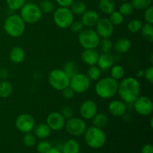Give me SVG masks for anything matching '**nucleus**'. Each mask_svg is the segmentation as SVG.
<instances>
[{
    "instance_id": "obj_11",
    "label": "nucleus",
    "mask_w": 153,
    "mask_h": 153,
    "mask_svg": "<svg viewBox=\"0 0 153 153\" xmlns=\"http://www.w3.org/2000/svg\"><path fill=\"white\" fill-rule=\"evenodd\" d=\"M35 120L31 114L23 113L19 114L15 120L16 129L22 133L31 132L35 126Z\"/></svg>"
},
{
    "instance_id": "obj_12",
    "label": "nucleus",
    "mask_w": 153,
    "mask_h": 153,
    "mask_svg": "<svg viewBox=\"0 0 153 153\" xmlns=\"http://www.w3.org/2000/svg\"><path fill=\"white\" fill-rule=\"evenodd\" d=\"M134 108L135 111L141 116H149L153 111L152 100L146 96H139L134 102Z\"/></svg>"
},
{
    "instance_id": "obj_7",
    "label": "nucleus",
    "mask_w": 153,
    "mask_h": 153,
    "mask_svg": "<svg viewBox=\"0 0 153 153\" xmlns=\"http://www.w3.org/2000/svg\"><path fill=\"white\" fill-rule=\"evenodd\" d=\"M48 82L53 89L61 91L70 86V78L67 76L62 69H55L49 73Z\"/></svg>"
},
{
    "instance_id": "obj_21",
    "label": "nucleus",
    "mask_w": 153,
    "mask_h": 153,
    "mask_svg": "<svg viewBox=\"0 0 153 153\" xmlns=\"http://www.w3.org/2000/svg\"><path fill=\"white\" fill-rule=\"evenodd\" d=\"M131 47V43L128 38L121 37L117 40L114 43L113 49L118 54H125L130 50Z\"/></svg>"
},
{
    "instance_id": "obj_18",
    "label": "nucleus",
    "mask_w": 153,
    "mask_h": 153,
    "mask_svg": "<svg viewBox=\"0 0 153 153\" xmlns=\"http://www.w3.org/2000/svg\"><path fill=\"white\" fill-rule=\"evenodd\" d=\"M99 57H100V53L97 50V49H85L81 55V58L84 64L89 67L97 65Z\"/></svg>"
},
{
    "instance_id": "obj_2",
    "label": "nucleus",
    "mask_w": 153,
    "mask_h": 153,
    "mask_svg": "<svg viewBox=\"0 0 153 153\" xmlns=\"http://www.w3.org/2000/svg\"><path fill=\"white\" fill-rule=\"evenodd\" d=\"M119 82L111 76L100 79L95 85L96 94L101 99H111L117 94Z\"/></svg>"
},
{
    "instance_id": "obj_24",
    "label": "nucleus",
    "mask_w": 153,
    "mask_h": 153,
    "mask_svg": "<svg viewBox=\"0 0 153 153\" xmlns=\"http://www.w3.org/2000/svg\"><path fill=\"white\" fill-rule=\"evenodd\" d=\"M98 7L102 13L110 15L116 9V5L113 0H100Z\"/></svg>"
},
{
    "instance_id": "obj_47",
    "label": "nucleus",
    "mask_w": 153,
    "mask_h": 153,
    "mask_svg": "<svg viewBox=\"0 0 153 153\" xmlns=\"http://www.w3.org/2000/svg\"><path fill=\"white\" fill-rule=\"evenodd\" d=\"M8 76L9 72L7 68L2 67V68L0 69V79H1V80H6V79L8 78Z\"/></svg>"
},
{
    "instance_id": "obj_28",
    "label": "nucleus",
    "mask_w": 153,
    "mask_h": 153,
    "mask_svg": "<svg viewBox=\"0 0 153 153\" xmlns=\"http://www.w3.org/2000/svg\"><path fill=\"white\" fill-rule=\"evenodd\" d=\"M110 73L111 77L113 78L115 80H121L125 77L126 70L123 67L119 64H114L110 68Z\"/></svg>"
},
{
    "instance_id": "obj_40",
    "label": "nucleus",
    "mask_w": 153,
    "mask_h": 153,
    "mask_svg": "<svg viewBox=\"0 0 153 153\" xmlns=\"http://www.w3.org/2000/svg\"><path fill=\"white\" fill-rule=\"evenodd\" d=\"M52 147V145L49 141L45 140H42L37 144L36 149L38 153H46L48 150Z\"/></svg>"
},
{
    "instance_id": "obj_26",
    "label": "nucleus",
    "mask_w": 153,
    "mask_h": 153,
    "mask_svg": "<svg viewBox=\"0 0 153 153\" xmlns=\"http://www.w3.org/2000/svg\"><path fill=\"white\" fill-rule=\"evenodd\" d=\"M62 70L67 75V76L71 79L74 76H76L77 73H79V67H78L77 64L75 63L74 61H67L65 64L63 66Z\"/></svg>"
},
{
    "instance_id": "obj_3",
    "label": "nucleus",
    "mask_w": 153,
    "mask_h": 153,
    "mask_svg": "<svg viewBox=\"0 0 153 153\" xmlns=\"http://www.w3.org/2000/svg\"><path fill=\"white\" fill-rule=\"evenodd\" d=\"M25 22L19 14H10L4 20L3 28L7 35L13 38L21 37L25 30Z\"/></svg>"
},
{
    "instance_id": "obj_15",
    "label": "nucleus",
    "mask_w": 153,
    "mask_h": 153,
    "mask_svg": "<svg viewBox=\"0 0 153 153\" xmlns=\"http://www.w3.org/2000/svg\"><path fill=\"white\" fill-rule=\"evenodd\" d=\"M46 124L52 131H61L65 126L66 120L60 112H52L46 117Z\"/></svg>"
},
{
    "instance_id": "obj_44",
    "label": "nucleus",
    "mask_w": 153,
    "mask_h": 153,
    "mask_svg": "<svg viewBox=\"0 0 153 153\" xmlns=\"http://www.w3.org/2000/svg\"><path fill=\"white\" fill-rule=\"evenodd\" d=\"M70 28L73 33H79L84 29V26L82 22H81V21L74 20L70 26Z\"/></svg>"
},
{
    "instance_id": "obj_32",
    "label": "nucleus",
    "mask_w": 153,
    "mask_h": 153,
    "mask_svg": "<svg viewBox=\"0 0 153 153\" xmlns=\"http://www.w3.org/2000/svg\"><path fill=\"white\" fill-rule=\"evenodd\" d=\"M43 13H50L55 10V6L51 0H42L38 4Z\"/></svg>"
},
{
    "instance_id": "obj_50",
    "label": "nucleus",
    "mask_w": 153,
    "mask_h": 153,
    "mask_svg": "<svg viewBox=\"0 0 153 153\" xmlns=\"http://www.w3.org/2000/svg\"><path fill=\"white\" fill-rule=\"evenodd\" d=\"M143 73H144V70H138L136 73V76H137V78H143Z\"/></svg>"
},
{
    "instance_id": "obj_49",
    "label": "nucleus",
    "mask_w": 153,
    "mask_h": 153,
    "mask_svg": "<svg viewBox=\"0 0 153 153\" xmlns=\"http://www.w3.org/2000/svg\"><path fill=\"white\" fill-rule=\"evenodd\" d=\"M46 153H61V152L58 149V148L52 147H52L46 152Z\"/></svg>"
},
{
    "instance_id": "obj_20",
    "label": "nucleus",
    "mask_w": 153,
    "mask_h": 153,
    "mask_svg": "<svg viewBox=\"0 0 153 153\" xmlns=\"http://www.w3.org/2000/svg\"><path fill=\"white\" fill-rule=\"evenodd\" d=\"M25 58V52L22 47L19 46L12 48L9 53V58L13 64H21Z\"/></svg>"
},
{
    "instance_id": "obj_38",
    "label": "nucleus",
    "mask_w": 153,
    "mask_h": 153,
    "mask_svg": "<svg viewBox=\"0 0 153 153\" xmlns=\"http://www.w3.org/2000/svg\"><path fill=\"white\" fill-rule=\"evenodd\" d=\"M108 19L114 25H120L123 22L124 16L119 11L114 10L109 15Z\"/></svg>"
},
{
    "instance_id": "obj_37",
    "label": "nucleus",
    "mask_w": 153,
    "mask_h": 153,
    "mask_svg": "<svg viewBox=\"0 0 153 153\" xmlns=\"http://www.w3.org/2000/svg\"><path fill=\"white\" fill-rule=\"evenodd\" d=\"M6 3L10 10H19L26 3V0H6Z\"/></svg>"
},
{
    "instance_id": "obj_35",
    "label": "nucleus",
    "mask_w": 153,
    "mask_h": 153,
    "mask_svg": "<svg viewBox=\"0 0 153 153\" xmlns=\"http://www.w3.org/2000/svg\"><path fill=\"white\" fill-rule=\"evenodd\" d=\"M131 3L134 9L141 10L152 5V0H131Z\"/></svg>"
},
{
    "instance_id": "obj_13",
    "label": "nucleus",
    "mask_w": 153,
    "mask_h": 153,
    "mask_svg": "<svg viewBox=\"0 0 153 153\" xmlns=\"http://www.w3.org/2000/svg\"><path fill=\"white\" fill-rule=\"evenodd\" d=\"M95 26V31L100 38H110L114 31V25L111 22L108 18H100Z\"/></svg>"
},
{
    "instance_id": "obj_52",
    "label": "nucleus",
    "mask_w": 153,
    "mask_h": 153,
    "mask_svg": "<svg viewBox=\"0 0 153 153\" xmlns=\"http://www.w3.org/2000/svg\"><path fill=\"white\" fill-rule=\"evenodd\" d=\"M150 126L151 128H152V119L150 120Z\"/></svg>"
},
{
    "instance_id": "obj_34",
    "label": "nucleus",
    "mask_w": 153,
    "mask_h": 153,
    "mask_svg": "<svg viewBox=\"0 0 153 153\" xmlns=\"http://www.w3.org/2000/svg\"><path fill=\"white\" fill-rule=\"evenodd\" d=\"M114 43L110 38H102L100 40L99 46L100 47L102 53H111L113 49Z\"/></svg>"
},
{
    "instance_id": "obj_16",
    "label": "nucleus",
    "mask_w": 153,
    "mask_h": 153,
    "mask_svg": "<svg viewBox=\"0 0 153 153\" xmlns=\"http://www.w3.org/2000/svg\"><path fill=\"white\" fill-rule=\"evenodd\" d=\"M108 110L112 116L121 117H123L127 112L126 103L122 100H113L108 104Z\"/></svg>"
},
{
    "instance_id": "obj_22",
    "label": "nucleus",
    "mask_w": 153,
    "mask_h": 153,
    "mask_svg": "<svg viewBox=\"0 0 153 153\" xmlns=\"http://www.w3.org/2000/svg\"><path fill=\"white\" fill-rule=\"evenodd\" d=\"M33 131H34V134L37 138L45 140L50 136L52 130L48 126L47 124L41 123L35 125Z\"/></svg>"
},
{
    "instance_id": "obj_41",
    "label": "nucleus",
    "mask_w": 153,
    "mask_h": 153,
    "mask_svg": "<svg viewBox=\"0 0 153 153\" xmlns=\"http://www.w3.org/2000/svg\"><path fill=\"white\" fill-rule=\"evenodd\" d=\"M61 114L64 117V119L66 120L70 119L73 117V110L70 106L65 105L63 106L61 108V111H60Z\"/></svg>"
},
{
    "instance_id": "obj_25",
    "label": "nucleus",
    "mask_w": 153,
    "mask_h": 153,
    "mask_svg": "<svg viewBox=\"0 0 153 153\" xmlns=\"http://www.w3.org/2000/svg\"><path fill=\"white\" fill-rule=\"evenodd\" d=\"M94 126L100 128H103L108 124V117L106 114L103 113H97L94 117L91 119Z\"/></svg>"
},
{
    "instance_id": "obj_4",
    "label": "nucleus",
    "mask_w": 153,
    "mask_h": 153,
    "mask_svg": "<svg viewBox=\"0 0 153 153\" xmlns=\"http://www.w3.org/2000/svg\"><path fill=\"white\" fill-rule=\"evenodd\" d=\"M85 141L89 147L97 149L103 147L107 140L106 134L102 128L96 126L87 128L85 132Z\"/></svg>"
},
{
    "instance_id": "obj_46",
    "label": "nucleus",
    "mask_w": 153,
    "mask_h": 153,
    "mask_svg": "<svg viewBox=\"0 0 153 153\" xmlns=\"http://www.w3.org/2000/svg\"><path fill=\"white\" fill-rule=\"evenodd\" d=\"M75 0H55L59 7H70Z\"/></svg>"
},
{
    "instance_id": "obj_10",
    "label": "nucleus",
    "mask_w": 153,
    "mask_h": 153,
    "mask_svg": "<svg viewBox=\"0 0 153 153\" xmlns=\"http://www.w3.org/2000/svg\"><path fill=\"white\" fill-rule=\"evenodd\" d=\"M91 81L85 73H77L70 79V87L76 94H83L89 90Z\"/></svg>"
},
{
    "instance_id": "obj_48",
    "label": "nucleus",
    "mask_w": 153,
    "mask_h": 153,
    "mask_svg": "<svg viewBox=\"0 0 153 153\" xmlns=\"http://www.w3.org/2000/svg\"><path fill=\"white\" fill-rule=\"evenodd\" d=\"M141 153H153V146L150 143L144 145L141 149Z\"/></svg>"
},
{
    "instance_id": "obj_33",
    "label": "nucleus",
    "mask_w": 153,
    "mask_h": 153,
    "mask_svg": "<svg viewBox=\"0 0 153 153\" xmlns=\"http://www.w3.org/2000/svg\"><path fill=\"white\" fill-rule=\"evenodd\" d=\"M143 23L140 19H131V21L128 22L127 24V29L129 32L131 33H135L139 32L140 31V29L142 28Z\"/></svg>"
},
{
    "instance_id": "obj_54",
    "label": "nucleus",
    "mask_w": 153,
    "mask_h": 153,
    "mask_svg": "<svg viewBox=\"0 0 153 153\" xmlns=\"http://www.w3.org/2000/svg\"><path fill=\"white\" fill-rule=\"evenodd\" d=\"M16 153H20V152H16Z\"/></svg>"
},
{
    "instance_id": "obj_17",
    "label": "nucleus",
    "mask_w": 153,
    "mask_h": 153,
    "mask_svg": "<svg viewBox=\"0 0 153 153\" xmlns=\"http://www.w3.org/2000/svg\"><path fill=\"white\" fill-rule=\"evenodd\" d=\"M100 15L96 10H87L81 17V22L84 27L86 28H93L100 19Z\"/></svg>"
},
{
    "instance_id": "obj_23",
    "label": "nucleus",
    "mask_w": 153,
    "mask_h": 153,
    "mask_svg": "<svg viewBox=\"0 0 153 153\" xmlns=\"http://www.w3.org/2000/svg\"><path fill=\"white\" fill-rule=\"evenodd\" d=\"M80 145L75 139H68L64 143L61 149V153H79Z\"/></svg>"
},
{
    "instance_id": "obj_31",
    "label": "nucleus",
    "mask_w": 153,
    "mask_h": 153,
    "mask_svg": "<svg viewBox=\"0 0 153 153\" xmlns=\"http://www.w3.org/2000/svg\"><path fill=\"white\" fill-rule=\"evenodd\" d=\"M102 70L97 65L90 66L87 72V76L91 81H98L100 79Z\"/></svg>"
},
{
    "instance_id": "obj_27",
    "label": "nucleus",
    "mask_w": 153,
    "mask_h": 153,
    "mask_svg": "<svg viewBox=\"0 0 153 153\" xmlns=\"http://www.w3.org/2000/svg\"><path fill=\"white\" fill-rule=\"evenodd\" d=\"M13 92V85L9 81L1 80L0 82V97L7 98Z\"/></svg>"
},
{
    "instance_id": "obj_19",
    "label": "nucleus",
    "mask_w": 153,
    "mask_h": 153,
    "mask_svg": "<svg viewBox=\"0 0 153 153\" xmlns=\"http://www.w3.org/2000/svg\"><path fill=\"white\" fill-rule=\"evenodd\" d=\"M114 64V58L111 53H102L99 57L97 65L102 71H107Z\"/></svg>"
},
{
    "instance_id": "obj_42",
    "label": "nucleus",
    "mask_w": 153,
    "mask_h": 153,
    "mask_svg": "<svg viewBox=\"0 0 153 153\" xmlns=\"http://www.w3.org/2000/svg\"><path fill=\"white\" fill-rule=\"evenodd\" d=\"M143 18L146 23L153 24V7L152 5L144 10Z\"/></svg>"
},
{
    "instance_id": "obj_45",
    "label": "nucleus",
    "mask_w": 153,
    "mask_h": 153,
    "mask_svg": "<svg viewBox=\"0 0 153 153\" xmlns=\"http://www.w3.org/2000/svg\"><path fill=\"white\" fill-rule=\"evenodd\" d=\"M61 92H62L63 97L66 100H72L76 94V93L73 91V90L70 86L61 91Z\"/></svg>"
},
{
    "instance_id": "obj_36",
    "label": "nucleus",
    "mask_w": 153,
    "mask_h": 153,
    "mask_svg": "<svg viewBox=\"0 0 153 153\" xmlns=\"http://www.w3.org/2000/svg\"><path fill=\"white\" fill-rule=\"evenodd\" d=\"M134 7L132 6L131 2L128 1H125V2L122 3L121 5L120 6L119 12L123 15V16H127L131 15L134 11Z\"/></svg>"
},
{
    "instance_id": "obj_14",
    "label": "nucleus",
    "mask_w": 153,
    "mask_h": 153,
    "mask_svg": "<svg viewBox=\"0 0 153 153\" xmlns=\"http://www.w3.org/2000/svg\"><path fill=\"white\" fill-rule=\"evenodd\" d=\"M97 113H98V105L94 100H85L80 105L79 114L83 120H90Z\"/></svg>"
},
{
    "instance_id": "obj_53",
    "label": "nucleus",
    "mask_w": 153,
    "mask_h": 153,
    "mask_svg": "<svg viewBox=\"0 0 153 153\" xmlns=\"http://www.w3.org/2000/svg\"><path fill=\"white\" fill-rule=\"evenodd\" d=\"M121 1H128V0H121Z\"/></svg>"
},
{
    "instance_id": "obj_5",
    "label": "nucleus",
    "mask_w": 153,
    "mask_h": 153,
    "mask_svg": "<svg viewBox=\"0 0 153 153\" xmlns=\"http://www.w3.org/2000/svg\"><path fill=\"white\" fill-rule=\"evenodd\" d=\"M101 38L97 31L92 28H84L79 33L78 40L84 49H97L99 46Z\"/></svg>"
},
{
    "instance_id": "obj_30",
    "label": "nucleus",
    "mask_w": 153,
    "mask_h": 153,
    "mask_svg": "<svg viewBox=\"0 0 153 153\" xmlns=\"http://www.w3.org/2000/svg\"><path fill=\"white\" fill-rule=\"evenodd\" d=\"M140 31L141 34V37L145 40L152 43L153 40V26L152 24H143Z\"/></svg>"
},
{
    "instance_id": "obj_9",
    "label": "nucleus",
    "mask_w": 153,
    "mask_h": 153,
    "mask_svg": "<svg viewBox=\"0 0 153 153\" xmlns=\"http://www.w3.org/2000/svg\"><path fill=\"white\" fill-rule=\"evenodd\" d=\"M64 128L69 134L74 137H79L85 134L87 129V124L82 118L73 117L66 120Z\"/></svg>"
},
{
    "instance_id": "obj_6",
    "label": "nucleus",
    "mask_w": 153,
    "mask_h": 153,
    "mask_svg": "<svg viewBox=\"0 0 153 153\" xmlns=\"http://www.w3.org/2000/svg\"><path fill=\"white\" fill-rule=\"evenodd\" d=\"M19 15L25 23L34 24L40 20L43 13L38 4L33 2H26L19 10Z\"/></svg>"
},
{
    "instance_id": "obj_1",
    "label": "nucleus",
    "mask_w": 153,
    "mask_h": 153,
    "mask_svg": "<svg viewBox=\"0 0 153 153\" xmlns=\"http://www.w3.org/2000/svg\"><path fill=\"white\" fill-rule=\"evenodd\" d=\"M117 94L122 101L126 104H131L140 94V82L134 77L123 78L119 82Z\"/></svg>"
},
{
    "instance_id": "obj_29",
    "label": "nucleus",
    "mask_w": 153,
    "mask_h": 153,
    "mask_svg": "<svg viewBox=\"0 0 153 153\" xmlns=\"http://www.w3.org/2000/svg\"><path fill=\"white\" fill-rule=\"evenodd\" d=\"M70 9L74 15L76 14L82 16L87 10V5L84 1H80V0H77V1L75 0L70 7Z\"/></svg>"
},
{
    "instance_id": "obj_39",
    "label": "nucleus",
    "mask_w": 153,
    "mask_h": 153,
    "mask_svg": "<svg viewBox=\"0 0 153 153\" xmlns=\"http://www.w3.org/2000/svg\"><path fill=\"white\" fill-rule=\"evenodd\" d=\"M22 140H23V143L25 146H27V147H33L36 144L37 137L31 132L25 133Z\"/></svg>"
},
{
    "instance_id": "obj_51",
    "label": "nucleus",
    "mask_w": 153,
    "mask_h": 153,
    "mask_svg": "<svg viewBox=\"0 0 153 153\" xmlns=\"http://www.w3.org/2000/svg\"><path fill=\"white\" fill-rule=\"evenodd\" d=\"M149 60H150L151 64H153V55H152V54H151L150 58H149Z\"/></svg>"
},
{
    "instance_id": "obj_8",
    "label": "nucleus",
    "mask_w": 153,
    "mask_h": 153,
    "mask_svg": "<svg viewBox=\"0 0 153 153\" xmlns=\"http://www.w3.org/2000/svg\"><path fill=\"white\" fill-rule=\"evenodd\" d=\"M53 21L58 28L66 29L70 28L74 21V14L70 7H59L54 10Z\"/></svg>"
},
{
    "instance_id": "obj_43",
    "label": "nucleus",
    "mask_w": 153,
    "mask_h": 153,
    "mask_svg": "<svg viewBox=\"0 0 153 153\" xmlns=\"http://www.w3.org/2000/svg\"><path fill=\"white\" fill-rule=\"evenodd\" d=\"M144 70V73H143V78L147 81L149 84L153 83V67L152 66L146 68Z\"/></svg>"
}]
</instances>
